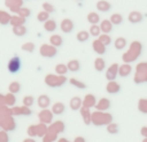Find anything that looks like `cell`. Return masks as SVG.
<instances>
[{
    "label": "cell",
    "mask_w": 147,
    "mask_h": 142,
    "mask_svg": "<svg viewBox=\"0 0 147 142\" xmlns=\"http://www.w3.org/2000/svg\"><path fill=\"white\" fill-rule=\"evenodd\" d=\"M8 70L10 71L12 74H16L21 70V60L18 57H13L12 60L8 64Z\"/></svg>",
    "instance_id": "1"
},
{
    "label": "cell",
    "mask_w": 147,
    "mask_h": 142,
    "mask_svg": "<svg viewBox=\"0 0 147 142\" xmlns=\"http://www.w3.org/2000/svg\"><path fill=\"white\" fill-rule=\"evenodd\" d=\"M78 39H79V40H81V41L86 40V39H88V36H86V32H81V34H79V35H78Z\"/></svg>",
    "instance_id": "2"
},
{
    "label": "cell",
    "mask_w": 147,
    "mask_h": 142,
    "mask_svg": "<svg viewBox=\"0 0 147 142\" xmlns=\"http://www.w3.org/2000/svg\"><path fill=\"white\" fill-rule=\"evenodd\" d=\"M97 64H98V65H97V70H103V67H105V62L103 61H102V60H101V61H99V60H98V61H97Z\"/></svg>",
    "instance_id": "3"
},
{
    "label": "cell",
    "mask_w": 147,
    "mask_h": 142,
    "mask_svg": "<svg viewBox=\"0 0 147 142\" xmlns=\"http://www.w3.org/2000/svg\"><path fill=\"white\" fill-rule=\"evenodd\" d=\"M32 101H34L32 97H26V98H25V105H26V106H30V105L32 103Z\"/></svg>",
    "instance_id": "4"
}]
</instances>
